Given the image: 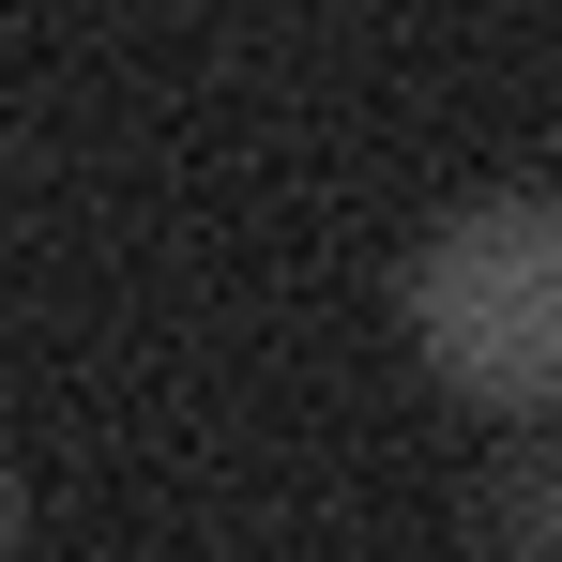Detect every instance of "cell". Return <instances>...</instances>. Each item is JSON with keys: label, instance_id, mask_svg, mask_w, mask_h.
<instances>
[{"label": "cell", "instance_id": "6da1fadb", "mask_svg": "<svg viewBox=\"0 0 562 562\" xmlns=\"http://www.w3.org/2000/svg\"><path fill=\"white\" fill-rule=\"evenodd\" d=\"M411 350L502 426L562 411V198L548 183H502L411 244Z\"/></svg>", "mask_w": 562, "mask_h": 562}, {"label": "cell", "instance_id": "7a4b0ae2", "mask_svg": "<svg viewBox=\"0 0 562 562\" xmlns=\"http://www.w3.org/2000/svg\"><path fill=\"white\" fill-rule=\"evenodd\" d=\"M471 548L486 562H562V411L548 426H502V457L471 486Z\"/></svg>", "mask_w": 562, "mask_h": 562}]
</instances>
